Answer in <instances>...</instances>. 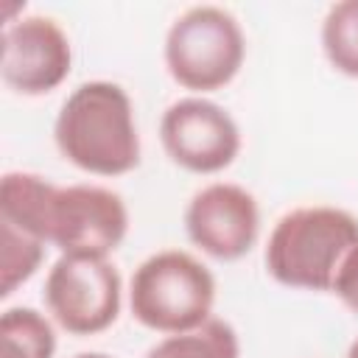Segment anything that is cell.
Here are the masks:
<instances>
[{
	"mask_svg": "<svg viewBox=\"0 0 358 358\" xmlns=\"http://www.w3.org/2000/svg\"><path fill=\"white\" fill-rule=\"evenodd\" d=\"M159 143L168 159L190 173H221L241 154V129L215 101L187 95L159 117Z\"/></svg>",
	"mask_w": 358,
	"mask_h": 358,
	"instance_id": "6",
	"label": "cell"
},
{
	"mask_svg": "<svg viewBox=\"0 0 358 358\" xmlns=\"http://www.w3.org/2000/svg\"><path fill=\"white\" fill-rule=\"evenodd\" d=\"M145 358H241V341L229 322L213 316L193 330L165 336Z\"/></svg>",
	"mask_w": 358,
	"mask_h": 358,
	"instance_id": "11",
	"label": "cell"
},
{
	"mask_svg": "<svg viewBox=\"0 0 358 358\" xmlns=\"http://www.w3.org/2000/svg\"><path fill=\"white\" fill-rule=\"evenodd\" d=\"M126 232L129 210L120 193L103 185H56L48 215V243L62 255L109 257Z\"/></svg>",
	"mask_w": 358,
	"mask_h": 358,
	"instance_id": "7",
	"label": "cell"
},
{
	"mask_svg": "<svg viewBox=\"0 0 358 358\" xmlns=\"http://www.w3.org/2000/svg\"><path fill=\"white\" fill-rule=\"evenodd\" d=\"M73 67V48L62 25L50 17L31 14L6 22L0 76L20 95L53 92Z\"/></svg>",
	"mask_w": 358,
	"mask_h": 358,
	"instance_id": "9",
	"label": "cell"
},
{
	"mask_svg": "<svg viewBox=\"0 0 358 358\" xmlns=\"http://www.w3.org/2000/svg\"><path fill=\"white\" fill-rule=\"evenodd\" d=\"M73 358H112V355H106V352H78Z\"/></svg>",
	"mask_w": 358,
	"mask_h": 358,
	"instance_id": "16",
	"label": "cell"
},
{
	"mask_svg": "<svg viewBox=\"0 0 358 358\" xmlns=\"http://www.w3.org/2000/svg\"><path fill=\"white\" fill-rule=\"evenodd\" d=\"M42 296L62 330L73 336H95L117 322L123 280L109 257L62 255L45 277Z\"/></svg>",
	"mask_w": 358,
	"mask_h": 358,
	"instance_id": "5",
	"label": "cell"
},
{
	"mask_svg": "<svg viewBox=\"0 0 358 358\" xmlns=\"http://www.w3.org/2000/svg\"><path fill=\"white\" fill-rule=\"evenodd\" d=\"M333 294L352 310L358 313V243L347 252V257L341 260V268L333 280Z\"/></svg>",
	"mask_w": 358,
	"mask_h": 358,
	"instance_id": "15",
	"label": "cell"
},
{
	"mask_svg": "<svg viewBox=\"0 0 358 358\" xmlns=\"http://www.w3.org/2000/svg\"><path fill=\"white\" fill-rule=\"evenodd\" d=\"M322 50L333 70L358 78V0L333 3L322 20Z\"/></svg>",
	"mask_w": 358,
	"mask_h": 358,
	"instance_id": "13",
	"label": "cell"
},
{
	"mask_svg": "<svg viewBox=\"0 0 358 358\" xmlns=\"http://www.w3.org/2000/svg\"><path fill=\"white\" fill-rule=\"evenodd\" d=\"M358 243V218L350 210L310 204L288 210L266 243V271L285 288L333 291L347 252Z\"/></svg>",
	"mask_w": 358,
	"mask_h": 358,
	"instance_id": "2",
	"label": "cell"
},
{
	"mask_svg": "<svg viewBox=\"0 0 358 358\" xmlns=\"http://www.w3.org/2000/svg\"><path fill=\"white\" fill-rule=\"evenodd\" d=\"M185 232L213 260H241L260 235L257 199L235 182H210L185 207Z\"/></svg>",
	"mask_w": 358,
	"mask_h": 358,
	"instance_id": "8",
	"label": "cell"
},
{
	"mask_svg": "<svg viewBox=\"0 0 358 358\" xmlns=\"http://www.w3.org/2000/svg\"><path fill=\"white\" fill-rule=\"evenodd\" d=\"M53 140L84 173L123 176L140 165V131L129 92L115 81H84L62 103Z\"/></svg>",
	"mask_w": 358,
	"mask_h": 358,
	"instance_id": "1",
	"label": "cell"
},
{
	"mask_svg": "<svg viewBox=\"0 0 358 358\" xmlns=\"http://www.w3.org/2000/svg\"><path fill=\"white\" fill-rule=\"evenodd\" d=\"M56 185L31 171H8L0 179V221L48 243V215Z\"/></svg>",
	"mask_w": 358,
	"mask_h": 358,
	"instance_id": "10",
	"label": "cell"
},
{
	"mask_svg": "<svg viewBox=\"0 0 358 358\" xmlns=\"http://www.w3.org/2000/svg\"><path fill=\"white\" fill-rule=\"evenodd\" d=\"M165 70L190 92H215L243 67L246 36L241 22L221 6H190L165 34Z\"/></svg>",
	"mask_w": 358,
	"mask_h": 358,
	"instance_id": "4",
	"label": "cell"
},
{
	"mask_svg": "<svg viewBox=\"0 0 358 358\" xmlns=\"http://www.w3.org/2000/svg\"><path fill=\"white\" fill-rule=\"evenodd\" d=\"M53 324L34 308H8L0 316V358H53Z\"/></svg>",
	"mask_w": 358,
	"mask_h": 358,
	"instance_id": "12",
	"label": "cell"
},
{
	"mask_svg": "<svg viewBox=\"0 0 358 358\" xmlns=\"http://www.w3.org/2000/svg\"><path fill=\"white\" fill-rule=\"evenodd\" d=\"M45 246L48 243H42L39 238L0 221V274H3L0 296L3 299L11 296L22 282H28L36 274L45 257Z\"/></svg>",
	"mask_w": 358,
	"mask_h": 358,
	"instance_id": "14",
	"label": "cell"
},
{
	"mask_svg": "<svg viewBox=\"0 0 358 358\" xmlns=\"http://www.w3.org/2000/svg\"><path fill=\"white\" fill-rule=\"evenodd\" d=\"M347 358H358V336L352 338V344H350V350H347Z\"/></svg>",
	"mask_w": 358,
	"mask_h": 358,
	"instance_id": "17",
	"label": "cell"
},
{
	"mask_svg": "<svg viewBox=\"0 0 358 358\" xmlns=\"http://www.w3.org/2000/svg\"><path fill=\"white\" fill-rule=\"evenodd\" d=\"M215 277L213 271L182 249H162L148 255L131 274L129 308L131 316L154 333H185L213 319Z\"/></svg>",
	"mask_w": 358,
	"mask_h": 358,
	"instance_id": "3",
	"label": "cell"
}]
</instances>
